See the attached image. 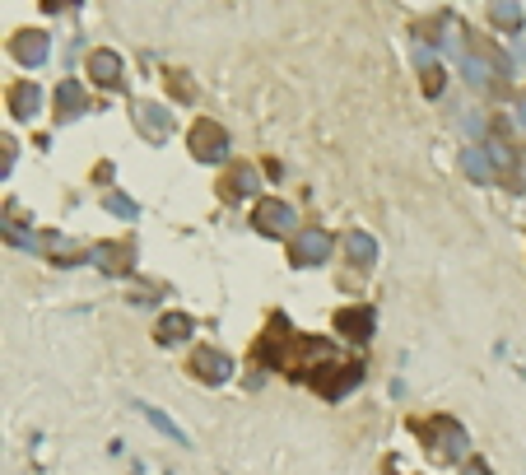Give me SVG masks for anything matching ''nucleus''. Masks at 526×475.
<instances>
[{
  "label": "nucleus",
  "mask_w": 526,
  "mask_h": 475,
  "mask_svg": "<svg viewBox=\"0 0 526 475\" xmlns=\"http://www.w3.org/2000/svg\"><path fill=\"white\" fill-rule=\"evenodd\" d=\"M415 433L433 448L438 461H466V429L452 419V415H429V419H415Z\"/></svg>",
  "instance_id": "1"
},
{
  "label": "nucleus",
  "mask_w": 526,
  "mask_h": 475,
  "mask_svg": "<svg viewBox=\"0 0 526 475\" xmlns=\"http://www.w3.org/2000/svg\"><path fill=\"white\" fill-rule=\"evenodd\" d=\"M187 145H191V158H200V164H224L228 158V131L219 122H210V116H200L191 126Z\"/></svg>",
  "instance_id": "2"
},
{
  "label": "nucleus",
  "mask_w": 526,
  "mask_h": 475,
  "mask_svg": "<svg viewBox=\"0 0 526 475\" xmlns=\"http://www.w3.org/2000/svg\"><path fill=\"white\" fill-rule=\"evenodd\" d=\"M252 224L266 238H289L294 233V206H285L279 196H266V201H257V210H252Z\"/></svg>",
  "instance_id": "3"
},
{
  "label": "nucleus",
  "mask_w": 526,
  "mask_h": 475,
  "mask_svg": "<svg viewBox=\"0 0 526 475\" xmlns=\"http://www.w3.org/2000/svg\"><path fill=\"white\" fill-rule=\"evenodd\" d=\"M331 233L327 228H303V233H294V243H289V261L294 266H321L331 257Z\"/></svg>",
  "instance_id": "4"
},
{
  "label": "nucleus",
  "mask_w": 526,
  "mask_h": 475,
  "mask_svg": "<svg viewBox=\"0 0 526 475\" xmlns=\"http://www.w3.org/2000/svg\"><path fill=\"white\" fill-rule=\"evenodd\" d=\"M131 116H136L140 136L154 140V145H164V140L173 136V112H168V107H158V103H131Z\"/></svg>",
  "instance_id": "5"
},
{
  "label": "nucleus",
  "mask_w": 526,
  "mask_h": 475,
  "mask_svg": "<svg viewBox=\"0 0 526 475\" xmlns=\"http://www.w3.org/2000/svg\"><path fill=\"white\" fill-rule=\"evenodd\" d=\"M317 391L327 396V401H340L345 391H354L359 382H363V369L359 364H336V369H317Z\"/></svg>",
  "instance_id": "6"
},
{
  "label": "nucleus",
  "mask_w": 526,
  "mask_h": 475,
  "mask_svg": "<svg viewBox=\"0 0 526 475\" xmlns=\"http://www.w3.org/2000/svg\"><path fill=\"white\" fill-rule=\"evenodd\" d=\"M336 331L345 340H373L378 336V312L373 308H340L336 312Z\"/></svg>",
  "instance_id": "7"
},
{
  "label": "nucleus",
  "mask_w": 526,
  "mask_h": 475,
  "mask_svg": "<svg viewBox=\"0 0 526 475\" xmlns=\"http://www.w3.org/2000/svg\"><path fill=\"white\" fill-rule=\"evenodd\" d=\"M191 373L200 378V382H210V387H219V382H228V373H233V359L224 349H196L191 354Z\"/></svg>",
  "instance_id": "8"
},
{
  "label": "nucleus",
  "mask_w": 526,
  "mask_h": 475,
  "mask_svg": "<svg viewBox=\"0 0 526 475\" xmlns=\"http://www.w3.org/2000/svg\"><path fill=\"white\" fill-rule=\"evenodd\" d=\"M89 261H94L98 270H107V275H126V270L136 266V248H131V243H94V248H89Z\"/></svg>",
  "instance_id": "9"
},
{
  "label": "nucleus",
  "mask_w": 526,
  "mask_h": 475,
  "mask_svg": "<svg viewBox=\"0 0 526 475\" xmlns=\"http://www.w3.org/2000/svg\"><path fill=\"white\" fill-rule=\"evenodd\" d=\"M10 56L19 61V66H43L47 61V33H37V28H19L15 37H10Z\"/></svg>",
  "instance_id": "10"
},
{
  "label": "nucleus",
  "mask_w": 526,
  "mask_h": 475,
  "mask_svg": "<svg viewBox=\"0 0 526 475\" xmlns=\"http://www.w3.org/2000/svg\"><path fill=\"white\" fill-rule=\"evenodd\" d=\"M219 196L224 201H248V196H257V168L252 164H233L219 177Z\"/></svg>",
  "instance_id": "11"
},
{
  "label": "nucleus",
  "mask_w": 526,
  "mask_h": 475,
  "mask_svg": "<svg viewBox=\"0 0 526 475\" xmlns=\"http://www.w3.org/2000/svg\"><path fill=\"white\" fill-rule=\"evenodd\" d=\"M89 75H94V85L116 89L121 75H126V66H121V56H116L112 47H98V52H89Z\"/></svg>",
  "instance_id": "12"
},
{
  "label": "nucleus",
  "mask_w": 526,
  "mask_h": 475,
  "mask_svg": "<svg viewBox=\"0 0 526 475\" xmlns=\"http://www.w3.org/2000/svg\"><path fill=\"white\" fill-rule=\"evenodd\" d=\"M10 112L19 116V122H28V116L43 112V89L33 85V79H19V85L10 89Z\"/></svg>",
  "instance_id": "13"
},
{
  "label": "nucleus",
  "mask_w": 526,
  "mask_h": 475,
  "mask_svg": "<svg viewBox=\"0 0 526 475\" xmlns=\"http://www.w3.org/2000/svg\"><path fill=\"white\" fill-rule=\"evenodd\" d=\"M191 331H196V322L187 312H164V317H158V327H154V340L158 345H182Z\"/></svg>",
  "instance_id": "14"
},
{
  "label": "nucleus",
  "mask_w": 526,
  "mask_h": 475,
  "mask_svg": "<svg viewBox=\"0 0 526 475\" xmlns=\"http://www.w3.org/2000/svg\"><path fill=\"white\" fill-rule=\"evenodd\" d=\"M79 112H89V94L79 79H61L56 85V116H79Z\"/></svg>",
  "instance_id": "15"
},
{
  "label": "nucleus",
  "mask_w": 526,
  "mask_h": 475,
  "mask_svg": "<svg viewBox=\"0 0 526 475\" xmlns=\"http://www.w3.org/2000/svg\"><path fill=\"white\" fill-rule=\"evenodd\" d=\"M345 252H349V261L354 266H373L378 261V243L363 228H349V238H345Z\"/></svg>",
  "instance_id": "16"
},
{
  "label": "nucleus",
  "mask_w": 526,
  "mask_h": 475,
  "mask_svg": "<svg viewBox=\"0 0 526 475\" xmlns=\"http://www.w3.org/2000/svg\"><path fill=\"white\" fill-rule=\"evenodd\" d=\"M461 164H466V173L480 182V187H490V182H499V173L490 168V158H484V149H466L461 154Z\"/></svg>",
  "instance_id": "17"
},
{
  "label": "nucleus",
  "mask_w": 526,
  "mask_h": 475,
  "mask_svg": "<svg viewBox=\"0 0 526 475\" xmlns=\"http://www.w3.org/2000/svg\"><path fill=\"white\" fill-rule=\"evenodd\" d=\"M490 19H494L499 28L517 33V28H521V5H517V0H494V5H490Z\"/></svg>",
  "instance_id": "18"
},
{
  "label": "nucleus",
  "mask_w": 526,
  "mask_h": 475,
  "mask_svg": "<svg viewBox=\"0 0 526 475\" xmlns=\"http://www.w3.org/2000/svg\"><path fill=\"white\" fill-rule=\"evenodd\" d=\"M136 410H140V415H145V419H149V424H154L158 433H168V439H173L177 448H187V433H182V429H177V424H173V419H168L164 410H154V406H136Z\"/></svg>",
  "instance_id": "19"
},
{
  "label": "nucleus",
  "mask_w": 526,
  "mask_h": 475,
  "mask_svg": "<svg viewBox=\"0 0 526 475\" xmlns=\"http://www.w3.org/2000/svg\"><path fill=\"white\" fill-rule=\"evenodd\" d=\"M420 70H424V75H420V79H424V94L438 98V94H442V66H438L429 52H420Z\"/></svg>",
  "instance_id": "20"
},
{
  "label": "nucleus",
  "mask_w": 526,
  "mask_h": 475,
  "mask_svg": "<svg viewBox=\"0 0 526 475\" xmlns=\"http://www.w3.org/2000/svg\"><path fill=\"white\" fill-rule=\"evenodd\" d=\"M164 85H168V94H173L177 103H191V98H196V85H191V75H187V70H168V75H164Z\"/></svg>",
  "instance_id": "21"
},
{
  "label": "nucleus",
  "mask_w": 526,
  "mask_h": 475,
  "mask_svg": "<svg viewBox=\"0 0 526 475\" xmlns=\"http://www.w3.org/2000/svg\"><path fill=\"white\" fill-rule=\"evenodd\" d=\"M52 257H56V266H75L79 257H89L85 248H75L70 238H52Z\"/></svg>",
  "instance_id": "22"
},
{
  "label": "nucleus",
  "mask_w": 526,
  "mask_h": 475,
  "mask_svg": "<svg viewBox=\"0 0 526 475\" xmlns=\"http://www.w3.org/2000/svg\"><path fill=\"white\" fill-rule=\"evenodd\" d=\"M103 206H107L112 215H121V219H136V215H140V206L131 201V196H116V191H107V196H103Z\"/></svg>",
  "instance_id": "23"
},
{
  "label": "nucleus",
  "mask_w": 526,
  "mask_h": 475,
  "mask_svg": "<svg viewBox=\"0 0 526 475\" xmlns=\"http://www.w3.org/2000/svg\"><path fill=\"white\" fill-rule=\"evenodd\" d=\"M5 243H10V248H28V252H33V248H37V238H33V233H28L24 224L5 219Z\"/></svg>",
  "instance_id": "24"
},
{
  "label": "nucleus",
  "mask_w": 526,
  "mask_h": 475,
  "mask_svg": "<svg viewBox=\"0 0 526 475\" xmlns=\"http://www.w3.org/2000/svg\"><path fill=\"white\" fill-rule=\"evenodd\" d=\"M10 168H15V140L5 136V140H0V173L10 177Z\"/></svg>",
  "instance_id": "25"
},
{
  "label": "nucleus",
  "mask_w": 526,
  "mask_h": 475,
  "mask_svg": "<svg viewBox=\"0 0 526 475\" xmlns=\"http://www.w3.org/2000/svg\"><path fill=\"white\" fill-rule=\"evenodd\" d=\"M466 475H494V470H490V466H484L480 457H470V461H466Z\"/></svg>",
  "instance_id": "26"
}]
</instances>
